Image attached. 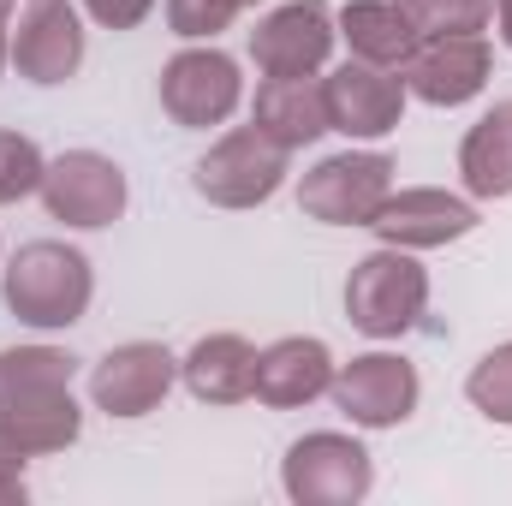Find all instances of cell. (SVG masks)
<instances>
[{"label": "cell", "instance_id": "obj_1", "mask_svg": "<svg viewBox=\"0 0 512 506\" xmlns=\"http://www.w3.org/2000/svg\"><path fill=\"white\" fill-rule=\"evenodd\" d=\"M72 370H78V358H66L54 346L0 352V429L30 459L72 447L84 429V411L72 399Z\"/></svg>", "mask_w": 512, "mask_h": 506}, {"label": "cell", "instance_id": "obj_2", "mask_svg": "<svg viewBox=\"0 0 512 506\" xmlns=\"http://www.w3.org/2000/svg\"><path fill=\"white\" fill-rule=\"evenodd\" d=\"M6 310L30 328H72L84 322L90 310V292H96V274H90V256L60 245V239H36L12 256L6 268Z\"/></svg>", "mask_w": 512, "mask_h": 506}, {"label": "cell", "instance_id": "obj_3", "mask_svg": "<svg viewBox=\"0 0 512 506\" xmlns=\"http://www.w3.org/2000/svg\"><path fill=\"white\" fill-rule=\"evenodd\" d=\"M423 304H429V274H423L417 256L399 251V245L370 251L352 268V280H346V316H352V328L370 334V340H399V334H411L417 316H423Z\"/></svg>", "mask_w": 512, "mask_h": 506}, {"label": "cell", "instance_id": "obj_4", "mask_svg": "<svg viewBox=\"0 0 512 506\" xmlns=\"http://www.w3.org/2000/svg\"><path fill=\"white\" fill-rule=\"evenodd\" d=\"M387 197H393V161L358 149L328 155L298 179V209L322 227H370Z\"/></svg>", "mask_w": 512, "mask_h": 506}, {"label": "cell", "instance_id": "obj_5", "mask_svg": "<svg viewBox=\"0 0 512 506\" xmlns=\"http://www.w3.org/2000/svg\"><path fill=\"white\" fill-rule=\"evenodd\" d=\"M286 143H274L262 126H239L227 131L203 161H197V191L215 209H256L280 191L286 179Z\"/></svg>", "mask_w": 512, "mask_h": 506}, {"label": "cell", "instance_id": "obj_6", "mask_svg": "<svg viewBox=\"0 0 512 506\" xmlns=\"http://www.w3.org/2000/svg\"><path fill=\"white\" fill-rule=\"evenodd\" d=\"M280 483H286V495L298 506H352L370 495L376 465H370V453L352 435L322 429V435L292 441V453L280 465Z\"/></svg>", "mask_w": 512, "mask_h": 506}, {"label": "cell", "instance_id": "obj_7", "mask_svg": "<svg viewBox=\"0 0 512 506\" xmlns=\"http://www.w3.org/2000/svg\"><path fill=\"white\" fill-rule=\"evenodd\" d=\"M42 209L66 227H114L126 215V173L96 149H66L42 167Z\"/></svg>", "mask_w": 512, "mask_h": 506}, {"label": "cell", "instance_id": "obj_8", "mask_svg": "<svg viewBox=\"0 0 512 506\" xmlns=\"http://www.w3.org/2000/svg\"><path fill=\"white\" fill-rule=\"evenodd\" d=\"M245 96V78H239V60L221 54V48H185L161 66V108L173 126H221Z\"/></svg>", "mask_w": 512, "mask_h": 506}, {"label": "cell", "instance_id": "obj_9", "mask_svg": "<svg viewBox=\"0 0 512 506\" xmlns=\"http://www.w3.org/2000/svg\"><path fill=\"white\" fill-rule=\"evenodd\" d=\"M334 36H340V24H334L328 0H292L251 30V60L262 78H310L328 66Z\"/></svg>", "mask_w": 512, "mask_h": 506}, {"label": "cell", "instance_id": "obj_10", "mask_svg": "<svg viewBox=\"0 0 512 506\" xmlns=\"http://www.w3.org/2000/svg\"><path fill=\"white\" fill-rule=\"evenodd\" d=\"M489 66H495V54L483 36H423L411 48V60L399 66V78H405V96H417L429 108H465L471 96H483Z\"/></svg>", "mask_w": 512, "mask_h": 506}, {"label": "cell", "instance_id": "obj_11", "mask_svg": "<svg viewBox=\"0 0 512 506\" xmlns=\"http://www.w3.org/2000/svg\"><path fill=\"white\" fill-rule=\"evenodd\" d=\"M334 405L358 423V429H393L417 411V370L393 352H370V358H352L334 370Z\"/></svg>", "mask_w": 512, "mask_h": 506}, {"label": "cell", "instance_id": "obj_12", "mask_svg": "<svg viewBox=\"0 0 512 506\" xmlns=\"http://www.w3.org/2000/svg\"><path fill=\"white\" fill-rule=\"evenodd\" d=\"M322 102H328V131L370 143L399 126L405 78H393L387 66H370V60H346L334 78H322Z\"/></svg>", "mask_w": 512, "mask_h": 506}, {"label": "cell", "instance_id": "obj_13", "mask_svg": "<svg viewBox=\"0 0 512 506\" xmlns=\"http://www.w3.org/2000/svg\"><path fill=\"white\" fill-rule=\"evenodd\" d=\"M179 381V358L155 340H131L114 346L96 370H90V399L108 411V417H143L167 399V387Z\"/></svg>", "mask_w": 512, "mask_h": 506}, {"label": "cell", "instance_id": "obj_14", "mask_svg": "<svg viewBox=\"0 0 512 506\" xmlns=\"http://www.w3.org/2000/svg\"><path fill=\"white\" fill-rule=\"evenodd\" d=\"M6 60L18 66V78L30 84H66L78 66H84V30H78V12L66 0H30V12L18 18L12 42H6Z\"/></svg>", "mask_w": 512, "mask_h": 506}, {"label": "cell", "instance_id": "obj_15", "mask_svg": "<svg viewBox=\"0 0 512 506\" xmlns=\"http://www.w3.org/2000/svg\"><path fill=\"white\" fill-rule=\"evenodd\" d=\"M370 227L382 233L387 245H399V251H435V245L465 239L477 227V209L465 197H453V191L417 185V191H393L382 209H376Z\"/></svg>", "mask_w": 512, "mask_h": 506}, {"label": "cell", "instance_id": "obj_16", "mask_svg": "<svg viewBox=\"0 0 512 506\" xmlns=\"http://www.w3.org/2000/svg\"><path fill=\"white\" fill-rule=\"evenodd\" d=\"M334 387V352L322 340H274L268 352H256V399L274 411H298L310 399H322Z\"/></svg>", "mask_w": 512, "mask_h": 506}, {"label": "cell", "instance_id": "obj_17", "mask_svg": "<svg viewBox=\"0 0 512 506\" xmlns=\"http://www.w3.org/2000/svg\"><path fill=\"white\" fill-rule=\"evenodd\" d=\"M179 376L191 387V399H203V405H239L256 393V346L239 334H209L191 346Z\"/></svg>", "mask_w": 512, "mask_h": 506}, {"label": "cell", "instance_id": "obj_18", "mask_svg": "<svg viewBox=\"0 0 512 506\" xmlns=\"http://www.w3.org/2000/svg\"><path fill=\"white\" fill-rule=\"evenodd\" d=\"M251 126H262L274 143H286V149L316 143V137L328 131V102H322L316 72H310V78H262V84H256Z\"/></svg>", "mask_w": 512, "mask_h": 506}, {"label": "cell", "instance_id": "obj_19", "mask_svg": "<svg viewBox=\"0 0 512 506\" xmlns=\"http://www.w3.org/2000/svg\"><path fill=\"white\" fill-rule=\"evenodd\" d=\"M340 36H346L352 60H370V66H387V72H399L411 60V48L423 42L399 0H352L340 12Z\"/></svg>", "mask_w": 512, "mask_h": 506}, {"label": "cell", "instance_id": "obj_20", "mask_svg": "<svg viewBox=\"0 0 512 506\" xmlns=\"http://www.w3.org/2000/svg\"><path fill=\"white\" fill-rule=\"evenodd\" d=\"M459 179H465V191L483 197V203L512 197V102H495L477 126L465 131Z\"/></svg>", "mask_w": 512, "mask_h": 506}, {"label": "cell", "instance_id": "obj_21", "mask_svg": "<svg viewBox=\"0 0 512 506\" xmlns=\"http://www.w3.org/2000/svg\"><path fill=\"white\" fill-rule=\"evenodd\" d=\"M417 36H477L495 18V0H399Z\"/></svg>", "mask_w": 512, "mask_h": 506}, {"label": "cell", "instance_id": "obj_22", "mask_svg": "<svg viewBox=\"0 0 512 506\" xmlns=\"http://www.w3.org/2000/svg\"><path fill=\"white\" fill-rule=\"evenodd\" d=\"M465 393H471V405H477L489 423H512V340L495 346V352L471 370Z\"/></svg>", "mask_w": 512, "mask_h": 506}, {"label": "cell", "instance_id": "obj_23", "mask_svg": "<svg viewBox=\"0 0 512 506\" xmlns=\"http://www.w3.org/2000/svg\"><path fill=\"white\" fill-rule=\"evenodd\" d=\"M42 149L18 131H0V203H24L30 191H42Z\"/></svg>", "mask_w": 512, "mask_h": 506}, {"label": "cell", "instance_id": "obj_24", "mask_svg": "<svg viewBox=\"0 0 512 506\" xmlns=\"http://www.w3.org/2000/svg\"><path fill=\"white\" fill-rule=\"evenodd\" d=\"M239 12H245L239 0H167V24H173V36H185V42L221 36Z\"/></svg>", "mask_w": 512, "mask_h": 506}, {"label": "cell", "instance_id": "obj_25", "mask_svg": "<svg viewBox=\"0 0 512 506\" xmlns=\"http://www.w3.org/2000/svg\"><path fill=\"white\" fill-rule=\"evenodd\" d=\"M84 12H90L102 30H137V24L155 12V0H84Z\"/></svg>", "mask_w": 512, "mask_h": 506}, {"label": "cell", "instance_id": "obj_26", "mask_svg": "<svg viewBox=\"0 0 512 506\" xmlns=\"http://www.w3.org/2000/svg\"><path fill=\"white\" fill-rule=\"evenodd\" d=\"M24 447L0 429V501H24Z\"/></svg>", "mask_w": 512, "mask_h": 506}, {"label": "cell", "instance_id": "obj_27", "mask_svg": "<svg viewBox=\"0 0 512 506\" xmlns=\"http://www.w3.org/2000/svg\"><path fill=\"white\" fill-rule=\"evenodd\" d=\"M495 30H501V42L512 48V0H495Z\"/></svg>", "mask_w": 512, "mask_h": 506}, {"label": "cell", "instance_id": "obj_28", "mask_svg": "<svg viewBox=\"0 0 512 506\" xmlns=\"http://www.w3.org/2000/svg\"><path fill=\"white\" fill-rule=\"evenodd\" d=\"M6 42L12 36H6V0H0V66H6Z\"/></svg>", "mask_w": 512, "mask_h": 506}, {"label": "cell", "instance_id": "obj_29", "mask_svg": "<svg viewBox=\"0 0 512 506\" xmlns=\"http://www.w3.org/2000/svg\"><path fill=\"white\" fill-rule=\"evenodd\" d=\"M239 6H256V0H239Z\"/></svg>", "mask_w": 512, "mask_h": 506}]
</instances>
